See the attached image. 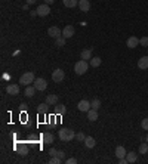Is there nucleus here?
<instances>
[{
    "mask_svg": "<svg viewBox=\"0 0 148 164\" xmlns=\"http://www.w3.org/2000/svg\"><path fill=\"white\" fill-rule=\"evenodd\" d=\"M145 141H147V142H148V133H147V137H145Z\"/></svg>",
    "mask_w": 148,
    "mask_h": 164,
    "instance_id": "obj_42",
    "label": "nucleus"
},
{
    "mask_svg": "<svg viewBox=\"0 0 148 164\" xmlns=\"http://www.w3.org/2000/svg\"><path fill=\"white\" fill-rule=\"evenodd\" d=\"M21 108H22V109H25V108H27V103H25V102H22V103H21Z\"/></svg>",
    "mask_w": 148,
    "mask_h": 164,
    "instance_id": "obj_41",
    "label": "nucleus"
},
{
    "mask_svg": "<svg viewBox=\"0 0 148 164\" xmlns=\"http://www.w3.org/2000/svg\"><path fill=\"white\" fill-rule=\"evenodd\" d=\"M6 92H7V95H12V96L20 95V84H16V83L9 84L6 87Z\"/></svg>",
    "mask_w": 148,
    "mask_h": 164,
    "instance_id": "obj_7",
    "label": "nucleus"
},
{
    "mask_svg": "<svg viewBox=\"0 0 148 164\" xmlns=\"http://www.w3.org/2000/svg\"><path fill=\"white\" fill-rule=\"evenodd\" d=\"M36 11H37V15H39V16H41V18H45V16H47V15L50 14V7H49V5H46V3L39 5Z\"/></svg>",
    "mask_w": 148,
    "mask_h": 164,
    "instance_id": "obj_4",
    "label": "nucleus"
},
{
    "mask_svg": "<svg viewBox=\"0 0 148 164\" xmlns=\"http://www.w3.org/2000/svg\"><path fill=\"white\" fill-rule=\"evenodd\" d=\"M148 152V142H142L139 145V154H147Z\"/></svg>",
    "mask_w": 148,
    "mask_h": 164,
    "instance_id": "obj_27",
    "label": "nucleus"
},
{
    "mask_svg": "<svg viewBox=\"0 0 148 164\" xmlns=\"http://www.w3.org/2000/svg\"><path fill=\"white\" fill-rule=\"evenodd\" d=\"M95 145H96V141H95L92 136H86V139H85V146L86 148H94Z\"/></svg>",
    "mask_w": 148,
    "mask_h": 164,
    "instance_id": "obj_21",
    "label": "nucleus"
},
{
    "mask_svg": "<svg viewBox=\"0 0 148 164\" xmlns=\"http://www.w3.org/2000/svg\"><path fill=\"white\" fill-rule=\"evenodd\" d=\"M102 59L99 58V56H94L92 59H90V67H94V68H96V67H99L101 65Z\"/></svg>",
    "mask_w": 148,
    "mask_h": 164,
    "instance_id": "obj_25",
    "label": "nucleus"
},
{
    "mask_svg": "<svg viewBox=\"0 0 148 164\" xmlns=\"http://www.w3.org/2000/svg\"><path fill=\"white\" fill-rule=\"evenodd\" d=\"M139 44L144 46V48H148V37H142V39H139Z\"/></svg>",
    "mask_w": 148,
    "mask_h": 164,
    "instance_id": "obj_32",
    "label": "nucleus"
},
{
    "mask_svg": "<svg viewBox=\"0 0 148 164\" xmlns=\"http://www.w3.org/2000/svg\"><path fill=\"white\" fill-rule=\"evenodd\" d=\"M56 155H58V157L64 161V158H65V152H64V151H58V154H56Z\"/></svg>",
    "mask_w": 148,
    "mask_h": 164,
    "instance_id": "obj_35",
    "label": "nucleus"
},
{
    "mask_svg": "<svg viewBox=\"0 0 148 164\" xmlns=\"http://www.w3.org/2000/svg\"><path fill=\"white\" fill-rule=\"evenodd\" d=\"M54 2H55V0H45V3H46V5H52Z\"/></svg>",
    "mask_w": 148,
    "mask_h": 164,
    "instance_id": "obj_38",
    "label": "nucleus"
},
{
    "mask_svg": "<svg viewBox=\"0 0 148 164\" xmlns=\"http://www.w3.org/2000/svg\"><path fill=\"white\" fill-rule=\"evenodd\" d=\"M49 163H50V164H61V163H62V160H61L58 155H55V157H52L50 160H49Z\"/></svg>",
    "mask_w": 148,
    "mask_h": 164,
    "instance_id": "obj_30",
    "label": "nucleus"
},
{
    "mask_svg": "<svg viewBox=\"0 0 148 164\" xmlns=\"http://www.w3.org/2000/svg\"><path fill=\"white\" fill-rule=\"evenodd\" d=\"M77 108H79V111H81V112H88L89 109L92 108V105H90L89 101L83 99V101H80V102L77 103Z\"/></svg>",
    "mask_w": 148,
    "mask_h": 164,
    "instance_id": "obj_9",
    "label": "nucleus"
},
{
    "mask_svg": "<svg viewBox=\"0 0 148 164\" xmlns=\"http://www.w3.org/2000/svg\"><path fill=\"white\" fill-rule=\"evenodd\" d=\"M79 7H80L81 12H89L90 2H89V0H79Z\"/></svg>",
    "mask_w": 148,
    "mask_h": 164,
    "instance_id": "obj_12",
    "label": "nucleus"
},
{
    "mask_svg": "<svg viewBox=\"0 0 148 164\" xmlns=\"http://www.w3.org/2000/svg\"><path fill=\"white\" fill-rule=\"evenodd\" d=\"M88 118H89V121H96V120H98V109H94V108L89 109Z\"/></svg>",
    "mask_w": 148,
    "mask_h": 164,
    "instance_id": "obj_17",
    "label": "nucleus"
},
{
    "mask_svg": "<svg viewBox=\"0 0 148 164\" xmlns=\"http://www.w3.org/2000/svg\"><path fill=\"white\" fill-rule=\"evenodd\" d=\"M138 68L139 69H147L148 68V55L147 56H142L141 59L138 61Z\"/></svg>",
    "mask_w": 148,
    "mask_h": 164,
    "instance_id": "obj_16",
    "label": "nucleus"
},
{
    "mask_svg": "<svg viewBox=\"0 0 148 164\" xmlns=\"http://www.w3.org/2000/svg\"><path fill=\"white\" fill-rule=\"evenodd\" d=\"M65 163L67 164H77V160H76V158H67Z\"/></svg>",
    "mask_w": 148,
    "mask_h": 164,
    "instance_id": "obj_34",
    "label": "nucleus"
},
{
    "mask_svg": "<svg viewBox=\"0 0 148 164\" xmlns=\"http://www.w3.org/2000/svg\"><path fill=\"white\" fill-rule=\"evenodd\" d=\"M55 46H56V48H64V46H65V37H64V36H59L58 39H55Z\"/></svg>",
    "mask_w": 148,
    "mask_h": 164,
    "instance_id": "obj_24",
    "label": "nucleus"
},
{
    "mask_svg": "<svg viewBox=\"0 0 148 164\" xmlns=\"http://www.w3.org/2000/svg\"><path fill=\"white\" fill-rule=\"evenodd\" d=\"M45 102H46L49 107H50V105H54V107H55V105L58 103V95H55V93H52V95H47Z\"/></svg>",
    "mask_w": 148,
    "mask_h": 164,
    "instance_id": "obj_13",
    "label": "nucleus"
},
{
    "mask_svg": "<svg viewBox=\"0 0 148 164\" xmlns=\"http://www.w3.org/2000/svg\"><path fill=\"white\" fill-rule=\"evenodd\" d=\"M36 2H37V0H27V3H28V5H34Z\"/></svg>",
    "mask_w": 148,
    "mask_h": 164,
    "instance_id": "obj_40",
    "label": "nucleus"
},
{
    "mask_svg": "<svg viewBox=\"0 0 148 164\" xmlns=\"http://www.w3.org/2000/svg\"><path fill=\"white\" fill-rule=\"evenodd\" d=\"M62 36H64L65 39L73 37V36H74V27H73V25H67V27H64V30H62Z\"/></svg>",
    "mask_w": 148,
    "mask_h": 164,
    "instance_id": "obj_11",
    "label": "nucleus"
},
{
    "mask_svg": "<svg viewBox=\"0 0 148 164\" xmlns=\"http://www.w3.org/2000/svg\"><path fill=\"white\" fill-rule=\"evenodd\" d=\"M56 154H58V151H56V149H54V148H50V149H49V155H52V157H55Z\"/></svg>",
    "mask_w": 148,
    "mask_h": 164,
    "instance_id": "obj_36",
    "label": "nucleus"
},
{
    "mask_svg": "<svg viewBox=\"0 0 148 164\" xmlns=\"http://www.w3.org/2000/svg\"><path fill=\"white\" fill-rule=\"evenodd\" d=\"M76 139H77L79 142H85V139H86V135H85L83 132H79V133H76Z\"/></svg>",
    "mask_w": 148,
    "mask_h": 164,
    "instance_id": "obj_28",
    "label": "nucleus"
},
{
    "mask_svg": "<svg viewBox=\"0 0 148 164\" xmlns=\"http://www.w3.org/2000/svg\"><path fill=\"white\" fill-rule=\"evenodd\" d=\"M58 137L62 142H70V141L76 139V132L73 129H61L58 132Z\"/></svg>",
    "mask_w": 148,
    "mask_h": 164,
    "instance_id": "obj_1",
    "label": "nucleus"
},
{
    "mask_svg": "<svg viewBox=\"0 0 148 164\" xmlns=\"http://www.w3.org/2000/svg\"><path fill=\"white\" fill-rule=\"evenodd\" d=\"M47 107H49V105H47L46 102H45V103H40V105L37 107V112H39V114H46Z\"/></svg>",
    "mask_w": 148,
    "mask_h": 164,
    "instance_id": "obj_26",
    "label": "nucleus"
},
{
    "mask_svg": "<svg viewBox=\"0 0 148 164\" xmlns=\"http://www.w3.org/2000/svg\"><path fill=\"white\" fill-rule=\"evenodd\" d=\"M47 36H50V37H54V39H58L59 36H62V30L58 28L56 25H54V27H50L47 30Z\"/></svg>",
    "mask_w": 148,
    "mask_h": 164,
    "instance_id": "obj_8",
    "label": "nucleus"
},
{
    "mask_svg": "<svg viewBox=\"0 0 148 164\" xmlns=\"http://www.w3.org/2000/svg\"><path fill=\"white\" fill-rule=\"evenodd\" d=\"M90 105H92V108L94 109H99L101 108V101H99V99H94Z\"/></svg>",
    "mask_w": 148,
    "mask_h": 164,
    "instance_id": "obj_29",
    "label": "nucleus"
},
{
    "mask_svg": "<svg viewBox=\"0 0 148 164\" xmlns=\"http://www.w3.org/2000/svg\"><path fill=\"white\" fill-rule=\"evenodd\" d=\"M80 56H81V59H85V61H90L92 59V50L90 49H83Z\"/></svg>",
    "mask_w": 148,
    "mask_h": 164,
    "instance_id": "obj_18",
    "label": "nucleus"
},
{
    "mask_svg": "<svg viewBox=\"0 0 148 164\" xmlns=\"http://www.w3.org/2000/svg\"><path fill=\"white\" fill-rule=\"evenodd\" d=\"M88 68H89L88 61L81 59V61L76 62V65H74V73H76V74H79V75H83L86 71H88Z\"/></svg>",
    "mask_w": 148,
    "mask_h": 164,
    "instance_id": "obj_2",
    "label": "nucleus"
},
{
    "mask_svg": "<svg viewBox=\"0 0 148 164\" xmlns=\"http://www.w3.org/2000/svg\"><path fill=\"white\" fill-rule=\"evenodd\" d=\"M67 112V108H65V105L64 103H56L55 105V114H58V116H64Z\"/></svg>",
    "mask_w": 148,
    "mask_h": 164,
    "instance_id": "obj_15",
    "label": "nucleus"
},
{
    "mask_svg": "<svg viewBox=\"0 0 148 164\" xmlns=\"http://www.w3.org/2000/svg\"><path fill=\"white\" fill-rule=\"evenodd\" d=\"M64 78H65V73L61 68H56L54 73H52V80H54L55 83H61Z\"/></svg>",
    "mask_w": 148,
    "mask_h": 164,
    "instance_id": "obj_5",
    "label": "nucleus"
},
{
    "mask_svg": "<svg viewBox=\"0 0 148 164\" xmlns=\"http://www.w3.org/2000/svg\"><path fill=\"white\" fill-rule=\"evenodd\" d=\"M34 80H36V77H34V73L28 71V73H24V74L21 75L20 83L22 84V86H30L31 83H34Z\"/></svg>",
    "mask_w": 148,
    "mask_h": 164,
    "instance_id": "obj_3",
    "label": "nucleus"
},
{
    "mask_svg": "<svg viewBox=\"0 0 148 164\" xmlns=\"http://www.w3.org/2000/svg\"><path fill=\"white\" fill-rule=\"evenodd\" d=\"M147 49H148V48H147Z\"/></svg>",
    "mask_w": 148,
    "mask_h": 164,
    "instance_id": "obj_43",
    "label": "nucleus"
},
{
    "mask_svg": "<svg viewBox=\"0 0 148 164\" xmlns=\"http://www.w3.org/2000/svg\"><path fill=\"white\" fill-rule=\"evenodd\" d=\"M126 44H128L129 49L138 48V44H139V39H138V37H135V36H130V37L128 39V41H126Z\"/></svg>",
    "mask_w": 148,
    "mask_h": 164,
    "instance_id": "obj_10",
    "label": "nucleus"
},
{
    "mask_svg": "<svg viewBox=\"0 0 148 164\" xmlns=\"http://www.w3.org/2000/svg\"><path fill=\"white\" fill-rule=\"evenodd\" d=\"M30 15H31V16H39V15H37V11H31V12H30Z\"/></svg>",
    "mask_w": 148,
    "mask_h": 164,
    "instance_id": "obj_37",
    "label": "nucleus"
},
{
    "mask_svg": "<svg viewBox=\"0 0 148 164\" xmlns=\"http://www.w3.org/2000/svg\"><path fill=\"white\" fill-rule=\"evenodd\" d=\"M41 139H43V142H45V144L50 145V144H54L55 136H54V133H50V132H47V133H45V135L41 136Z\"/></svg>",
    "mask_w": 148,
    "mask_h": 164,
    "instance_id": "obj_14",
    "label": "nucleus"
},
{
    "mask_svg": "<svg viewBox=\"0 0 148 164\" xmlns=\"http://www.w3.org/2000/svg\"><path fill=\"white\" fill-rule=\"evenodd\" d=\"M126 149H124V146H117L115 148V157L117 158H124L126 157Z\"/></svg>",
    "mask_w": 148,
    "mask_h": 164,
    "instance_id": "obj_20",
    "label": "nucleus"
},
{
    "mask_svg": "<svg viewBox=\"0 0 148 164\" xmlns=\"http://www.w3.org/2000/svg\"><path fill=\"white\" fill-rule=\"evenodd\" d=\"M20 154L22 155V157L28 154V149H27V146H25V145H21V148H20Z\"/></svg>",
    "mask_w": 148,
    "mask_h": 164,
    "instance_id": "obj_31",
    "label": "nucleus"
},
{
    "mask_svg": "<svg viewBox=\"0 0 148 164\" xmlns=\"http://www.w3.org/2000/svg\"><path fill=\"white\" fill-rule=\"evenodd\" d=\"M33 86L36 87L37 90H40V92H43V90L47 87V82L45 80V78H36L33 83Z\"/></svg>",
    "mask_w": 148,
    "mask_h": 164,
    "instance_id": "obj_6",
    "label": "nucleus"
},
{
    "mask_svg": "<svg viewBox=\"0 0 148 164\" xmlns=\"http://www.w3.org/2000/svg\"><path fill=\"white\" fill-rule=\"evenodd\" d=\"M141 126H142V129L144 130H148V118H144V120H142Z\"/></svg>",
    "mask_w": 148,
    "mask_h": 164,
    "instance_id": "obj_33",
    "label": "nucleus"
},
{
    "mask_svg": "<svg viewBox=\"0 0 148 164\" xmlns=\"http://www.w3.org/2000/svg\"><path fill=\"white\" fill-rule=\"evenodd\" d=\"M28 7H30V5H28V3H25V5L22 6V9H24V11H28Z\"/></svg>",
    "mask_w": 148,
    "mask_h": 164,
    "instance_id": "obj_39",
    "label": "nucleus"
},
{
    "mask_svg": "<svg viewBox=\"0 0 148 164\" xmlns=\"http://www.w3.org/2000/svg\"><path fill=\"white\" fill-rule=\"evenodd\" d=\"M62 3H64L65 7H70V9L79 6V0H62Z\"/></svg>",
    "mask_w": 148,
    "mask_h": 164,
    "instance_id": "obj_22",
    "label": "nucleus"
},
{
    "mask_svg": "<svg viewBox=\"0 0 148 164\" xmlns=\"http://www.w3.org/2000/svg\"><path fill=\"white\" fill-rule=\"evenodd\" d=\"M36 87L34 86H25V92H24V95L27 96V98H33L36 95Z\"/></svg>",
    "mask_w": 148,
    "mask_h": 164,
    "instance_id": "obj_19",
    "label": "nucleus"
},
{
    "mask_svg": "<svg viewBox=\"0 0 148 164\" xmlns=\"http://www.w3.org/2000/svg\"><path fill=\"white\" fill-rule=\"evenodd\" d=\"M136 158H138V154L133 152V151H130L126 154V160H128V163H135L136 161Z\"/></svg>",
    "mask_w": 148,
    "mask_h": 164,
    "instance_id": "obj_23",
    "label": "nucleus"
}]
</instances>
